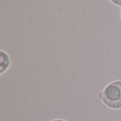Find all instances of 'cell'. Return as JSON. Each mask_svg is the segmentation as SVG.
<instances>
[{"label": "cell", "mask_w": 121, "mask_h": 121, "mask_svg": "<svg viewBox=\"0 0 121 121\" xmlns=\"http://www.w3.org/2000/svg\"><path fill=\"white\" fill-rule=\"evenodd\" d=\"M101 99L110 108H121V82H116L108 85L101 94Z\"/></svg>", "instance_id": "cell-1"}, {"label": "cell", "mask_w": 121, "mask_h": 121, "mask_svg": "<svg viewBox=\"0 0 121 121\" xmlns=\"http://www.w3.org/2000/svg\"><path fill=\"white\" fill-rule=\"evenodd\" d=\"M113 3L118 5H121V0H111Z\"/></svg>", "instance_id": "cell-2"}, {"label": "cell", "mask_w": 121, "mask_h": 121, "mask_svg": "<svg viewBox=\"0 0 121 121\" xmlns=\"http://www.w3.org/2000/svg\"><path fill=\"white\" fill-rule=\"evenodd\" d=\"M60 121V120H57V121Z\"/></svg>", "instance_id": "cell-3"}]
</instances>
